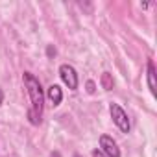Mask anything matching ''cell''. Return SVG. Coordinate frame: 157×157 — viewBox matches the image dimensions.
Returning a JSON list of instances; mask_svg holds the SVG:
<instances>
[{
	"instance_id": "12",
	"label": "cell",
	"mask_w": 157,
	"mask_h": 157,
	"mask_svg": "<svg viewBox=\"0 0 157 157\" xmlns=\"http://www.w3.org/2000/svg\"><path fill=\"white\" fill-rule=\"evenodd\" d=\"M50 157H61V155H59V151H52V155H50Z\"/></svg>"
},
{
	"instance_id": "2",
	"label": "cell",
	"mask_w": 157,
	"mask_h": 157,
	"mask_svg": "<svg viewBox=\"0 0 157 157\" xmlns=\"http://www.w3.org/2000/svg\"><path fill=\"white\" fill-rule=\"evenodd\" d=\"M109 113H111V118H113V122L117 124V128H118L122 133H129L131 122H129L128 113H126L118 104H111V105H109Z\"/></svg>"
},
{
	"instance_id": "8",
	"label": "cell",
	"mask_w": 157,
	"mask_h": 157,
	"mask_svg": "<svg viewBox=\"0 0 157 157\" xmlns=\"http://www.w3.org/2000/svg\"><path fill=\"white\" fill-rule=\"evenodd\" d=\"M94 91H96V85H94V82H93V80H89V82H87V93H89V94H93Z\"/></svg>"
},
{
	"instance_id": "5",
	"label": "cell",
	"mask_w": 157,
	"mask_h": 157,
	"mask_svg": "<svg viewBox=\"0 0 157 157\" xmlns=\"http://www.w3.org/2000/svg\"><path fill=\"white\" fill-rule=\"evenodd\" d=\"M46 98L50 100V104H52V105H59V104H61V100H63V91H61V87L52 83V85L46 89Z\"/></svg>"
},
{
	"instance_id": "11",
	"label": "cell",
	"mask_w": 157,
	"mask_h": 157,
	"mask_svg": "<svg viewBox=\"0 0 157 157\" xmlns=\"http://www.w3.org/2000/svg\"><path fill=\"white\" fill-rule=\"evenodd\" d=\"M2 102H4V93H2V89H0V105H2Z\"/></svg>"
},
{
	"instance_id": "4",
	"label": "cell",
	"mask_w": 157,
	"mask_h": 157,
	"mask_svg": "<svg viewBox=\"0 0 157 157\" xmlns=\"http://www.w3.org/2000/svg\"><path fill=\"white\" fill-rule=\"evenodd\" d=\"M100 148H102L100 151L105 157H120V148L113 140V137H109V135H102L100 137Z\"/></svg>"
},
{
	"instance_id": "10",
	"label": "cell",
	"mask_w": 157,
	"mask_h": 157,
	"mask_svg": "<svg viewBox=\"0 0 157 157\" xmlns=\"http://www.w3.org/2000/svg\"><path fill=\"white\" fill-rule=\"evenodd\" d=\"M93 157H105L100 150H93Z\"/></svg>"
},
{
	"instance_id": "9",
	"label": "cell",
	"mask_w": 157,
	"mask_h": 157,
	"mask_svg": "<svg viewBox=\"0 0 157 157\" xmlns=\"http://www.w3.org/2000/svg\"><path fill=\"white\" fill-rule=\"evenodd\" d=\"M46 56H48V57H54V56H56V48H54L52 44L46 48Z\"/></svg>"
},
{
	"instance_id": "1",
	"label": "cell",
	"mask_w": 157,
	"mask_h": 157,
	"mask_svg": "<svg viewBox=\"0 0 157 157\" xmlns=\"http://www.w3.org/2000/svg\"><path fill=\"white\" fill-rule=\"evenodd\" d=\"M22 80H24V87H26L28 96H30V109L26 113L28 120L32 126H39L43 120V111H44V93H43L41 82L32 72H24Z\"/></svg>"
},
{
	"instance_id": "13",
	"label": "cell",
	"mask_w": 157,
	"mask_h": 157,
	"mask_svg": "<svg viewBox=\"0 0 157 157\" xmlns=\"http://www.w3.org/2000/svg\"><path fill=\"white\" fill-rule=\"evenodd\" d=\"M74 157H82V155H74Z\"/></svg>"
},
{
	"instance_id": "6",
	"label": "cell",
	"mask_w": 157,
	"mask_h": 157,
	"mask_svg": "<svg viewBox=\"0 0 157 157\" xmlns=\"http://www.w3.org/2000/svg\"><path fill=\"white\" fill-rule=\"evenodd\" d=\"M146 78H148V89H150V93L155 96V94H157V85H155V65H153L151 59L148 61V72H146Z\"/></svg>"
},
{
	"instance_id": "3",
	"label": "cell",
	"mask_w": 157,
	"mask_h": 157,
	"mask_svg": "<svg viewBox=\"0 0 157 157\" xmlns=\"http://www.w3.org/2000/svg\"><path fill=\"white\" fill-rule=\"evenodd\" d=\"M59 76H61L63 83H65L70 91H76V89H78L80 80H78V72H76V68H74L72 65H68V63L61 65V67H59Z\"/></svg>"
},
{
	"instance_id": "7",
	"label": "cell",
	"mask_w": 157,
	"mask_h": 157,
	"mask_svg": "<svg viewBox=\"0 0 157 157\" xmlns=\"http://www.w3.org/2000/svg\"><path fill=\"white\" fill-rule=\"evenodd\" d=\"M100 83H102V87H104L105 91H111V89H113V85H115V82H113V78H111V74H109V72H104V74H102Z\"/></svg>"
}]
</instances>
